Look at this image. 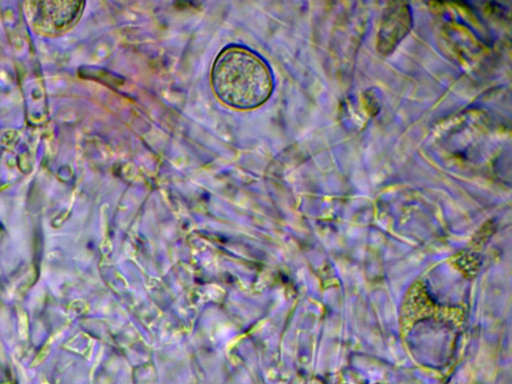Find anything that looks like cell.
<instances>
[{
	"label": "cell",
	"mask_w": 512,
	"mask_h": 384,
	"mask_svg": "<svg viewBox=\"0 0 512 384\" xmlns=\"http://www.w3.org/2000/svg\"><path fill=\"white\" fill-rule=\"evenodd\" d=\"M211 85L217 98L232 108L249 110L261 106L273 90L266 63L245 48L229 47L216 57Z\"/></svg>",
	"instance_id": "6da1fadb"
},
{
	"label": "cell",
	"mask_w": 512,
	"mask_h": 384,
	"mask_svg": "<svg viewBox=\"0 0 512 384\" xmlns=\"http://www.w3.org/2000/svg\"><path fill=\"white\" fill-rule=\"evenodd\" d=\"M412 26V13L406 3H391L383 13L377 35V50L386 56L406 37Z\"/></svg>",
	"instance_id": "7a4b0ae2"
}]
</instances>
